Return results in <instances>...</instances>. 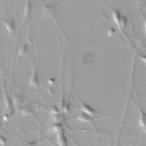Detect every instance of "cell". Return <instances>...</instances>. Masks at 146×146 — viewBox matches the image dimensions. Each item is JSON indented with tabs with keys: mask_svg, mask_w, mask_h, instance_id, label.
I'll list each match as a JSON object with an SVG mask.
<instances>
[{
	"mask_svg": "<svg viewBox=\"0 0 146 146\" xmlns=\"http://www.w3.org/2000/svg\"><path fill=\"white\" fill-rule=\"evenodd\" d=\"M57 143L59 146H67V139L64 135L63 131L62 130L60 131L57 136Z\"/></svg>",
	"mask_w": 146,
	"mask_h": 146,
	"instance_id": "obj_1",
	"label": "cell"
},
{
	"mask_svg": "<svg viewBox=\"0 0 146 146\" xmlns=\"http://www.w3.org/2000/svg\"><path fill=\"white\" fill-rule=\"evenodd\" d=\"M81 107H82V110L84 111V113H85L89 115H94L95 114L97 113V111L94 110L90 106L85 104L84 103L81 102Z\"/></svg>",
	"mask_w": 146,
	"mask_h": 146,
	"instance_id": "obj_2",
	"label": "cell"
},
{
	"mask_svg": "<svg viewBox=\"0 0 146 146\" xmlns=\"http://www.w3.org/2000/svg\"><path fill=\"white\" fill-rule=\"evenodd\" d=\"M78 118H79V119L81 120H82V121L87 122H89L92 119L91 118L90 116L89 115H87L85 113H83L82 114H81V115L78 117Z\"/></svg>",
	"mask_w": 146,
	"mask_h": 146,
	"instance_id": "obj_3",
	"label": "cell"
},
{
	"mask_svg": "<svg viewBox=\"0 0 146 146\" xmlns=\"http://www.w3.org/2000/svg\"><path fill=\"white\" fill-rule=\"evenodd\" d=\"M140 123L142 125V126H143V127H145V115L143 114H141L140 115Z\"/></svg>",
	"mask_w": 146,
	"mask_h": 146,
	"instance_id": "obj_4",
	"label": "cell"
},
{
	"mask_svg": "<svg viewBox=\"0 0 146 146\" xmlns=\"http://www.w3.org/2000/svg\"><path fill=\"white\" fill-rule=\"evenodd\" d=\"M6 143V139L4 137L0 136V144L1 145H4Z\"/></svg>",
	"mask_w": 146,
	"mask_h": 146,
	"instance_id": "obj_5",
	"label": "cell"
},
{
	"mask_svg": "<svg viewBox=\"0 0 146 146\" xmlns=\"http://www.w3.org/2000/svg\"><path fill=\"white\" fill-rule=\"evenodd\" d=\"M61 128V125L59 124V123H58V124H56L54 127V129L56 131H60Z\"/></svg>",
	"mask_w": 146,
	"mask_h": 146,
	"instance_id": "obj_6",
	"label": "cell"
},
{
	"mask_svg": "<svg viewBox=\"0 0 146 146\" xmlns=\"http://www.w3.org/2000/svg\"><path fill=\"white\" fill-rule=\"evenodd\" d=\"M36 143L35 142H32L27 143V144H25L24 146H36Z\"/></svg>",
	"mask_w": 146,
	"mask_h": 146,
	"instance_id": "obj_7",
	"label": "cell"
},
{
	"mask_svg": "<svg viewBox=\"0 0 146 146\" xmlns=\"http://www.w3.org/2000/svg\"><path fill=\"white\" fill-rule=\"evenodd\" d=\"M49 82H49L50 83H54V82H55V80L53 79H51L50 80Z\"/></svg>",
	"mask_w": 146,
	"mask_h": 146,
	"instance_id": "obj_8",
	"label": "cell"
}]
</instances>
